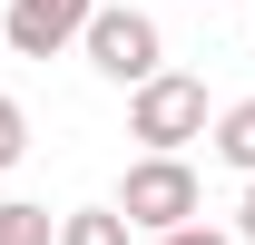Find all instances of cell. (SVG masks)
Instances as JSON below:
<instances>
[{
  "mask_svg": "<svg viewBox=\"0 0 255 245\" xmlns=\"http://www.w3.org/2000/svg\"><path fill=\"white\" fill-rule=\"evenodd\" d=\"M196 206H206V196H196L187 157H137L118 177V216H128V236H147V245L177 236V226H196Z\"/></svg>",
  "mask_w": 255,
  "mask_h": 245,
  "instance_id": "obj_3",
  "label": "cell"
},
{
  "mask_svg": "<svg viewBox=\"0 0 255 245\" xmlns=\"http://www.w3.org/2000/svg\"><path fill=\"white\" fill-rule=\"evenodd\" d=\"M79 59L108 79V89H147L167 69V30L147 20V10H128V0H98L89 30H79Z\"/></svg>",
  "mask_w": 255,
  "mask_h": 245,
  "instance_id": "obj_1",
  "label": "cell"
},
{
  "mask_svg": "<svg viewBox=\"0 0 255 245\" xmlns=\"http://www.w3.org/2000/svg\"><path fill=\"white\" fill-rule=\"evenodd\" d=\"M49 236H59V216H49V206H30V196L0 206V245H49Z\"/></svg>",
  "mask_w": 255,
  "mask_h": 245,
  "instance_id": "obj_7",
  "label": "cell"
},
{
  "mask_svg": "<svg viewBox=\"0 0 255 245\" xmlns=\"http://www.w3.org/2000/svg\"><path fill=\"white\" fill-rule=\"evenodd\" d=\"M89 10L98 0H10L0 10V39H10V59H59V49H79Z\"/></svg>",
  "mask_w": 255,
  "mask_h": 245,
  "instance_id": "obj_4",
  "label": "cell"
},
{
  "mask_svg": "<svg viewBox=\"0 0 255 245\" xmlns=\"http://www.w3.org/2000/svg\"><path fill=\"white\" fill-rule=\"evenodd\" d=\"M20 157H30V108L0 89V167H20Z\"/></svg>",
  "mask_w": 255,
  "mask_h": 245,
  "instance_id": "obj_8",
  "label": "cell"
},
{
  "mask_svg": "<svg viewBox=\"0 0 255 245\" xmlns=\"http://www.w3.org/2000/svg\"><path fill=\"white\" fill-rule=\"evenodd\" d=\"M226 236H236V245H255V186L236 196V226H226Z\"/></svg>",
  "mask_w": 255,
  "mask_h": 245,
  "instance_id": "obj_10",
  "label": "cell"
},
{
  "mask_svg": "<svg viewBox=\"0 0 255 245\" xmlns=\"http://www.w3.org/2000/svg\"><path fill=\"white\" fill-rule=\"evenodd\" d=\"M157 245H236V236H226V226H206V216H196V226H177V236H157Z\"/></svg>",
  "mask_w": 255,
  "mask_h": 245,
  "instance_id": "obj_9",
  "label": "cell"
},
{
  "mask_svg": "<svg viewBox=\"0 0 255 245\" xmlns=\"http://www.w3.org/2000/svg\"><path fill=\"white\" fill-rule=\"evenodd\" d=\"M49 245H137V236H128L118 206H79V216H59V236H49Z\"/></svg>",
  "mask_w": 255,
  "mask_h": 245,
  "instance_id": "obj_6",
  "label": "cell"
},
{
  "mask_svg": "<svg viewBox=\"0 0 255 245\" xmlns=\"http://www.w3.org/2000/svg\"><path fill=\"white\" fill-rule=\"evenodd\" d=\"M128 137L137 157H187V137H206V79L157 69L147 89H128Z\"/></svg>",
  "mask_w": 255,
  "mask_h": 245,
  "instance_id": "obj_2",
  "label": "cell"
},
{
  "mask_svg": "<svg viewBox=\"0 0 255 245\" xmlns=\"http://www.w3.org/2000/svg\"><path fill=\"white\" fill-rule=\"evenodd\" d=\"M206 137H216V157H226V167H236V177L255 186V98H236V108H216V127H206Z\"/></svg>",
  "mask_w": 255,
  "mask_h": 245,
  "instance_id": "obj_5",
  "label": "cell"
}]
</instances>
